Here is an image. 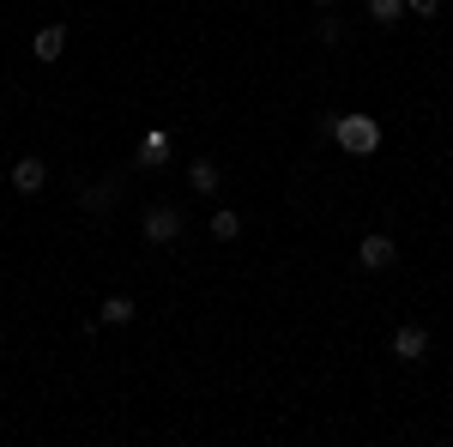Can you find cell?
<instances>
[{"label":"cell","mask_w":453,"mask_h":447,"mask_svg":"<svg viewBox=\"0 0 453 447\" xmlns=\"http://www.w3.org/2000/svg\"><path fill=\"white\" fill-rule=\"evenodd\" d=\"M134 314H140L134 297H104V303H97V320H104V327H127Z\"/></svg>","instance_id":"obj_10"},{"label":"cell","mask_w":453,"mask_h":447,"mask_svg":"<svg viewBox=\"0 0 453 447\" xmlns=\"http://www.w3.org/2000/svg\"><path fill=\"white\" fill-rule=\"evenodd\" d=\"M61 49H67V25H61V19H55V25H42V31L31 36V55L42 61V67H55V61H61Z\"/></svg>","instance_id":"obj_5"},{"label":"cell","mask_w":453,"mask_h":447,"mask_svg":"<svg viewBox=\"0 0 453 447\" xmlns=\"http://www.w3.org/2000/svg\"><path fill=\"white\" fill-rule=\"evenodd\" d=\"M140 230H145L151 248H170V242L181 236V206H175V200H151L145 218H140Z\"/></svg>","instance_id":"obj_2"},{"label":"cell","mask_w":453,"mask_h":447,"mask_svg":"<svg viewBox=\"0 0 453 447\" xmlns=\"http://www.w3.org/2000/svg\"><path fill=\"white\" fill-rule=\"evenodd\" d=\"M140 164L145 170H164V164H170V134H164V127H151V134L140 139Z\"/></svg>","instance_id":"obj_9"},{"label":"cell","mask_w":453,"mask_h":447,"mask_svg":"<svg viewBox=\"0 0 453 447\" xmlns=\"http://www.w3.org/2000/svg\"><path fill=\"white\" fill-rule=\"evenodd\" d=\"M188 188H194L200 200H211V194L224 188V170H218L211 158H194V164H188Z\"/></svg>","instance_id":"obj_8"},{"label":"cell","mask_w":453,"mask_h":447,"mask_svg":"<svg viewBox=\"0 0 453 447\" xmlns=\"http://www.w3.org/2000/svg\"><path fill=\"white\" fill-rule=\"evenodd\" d=\"M387 351H393L399 363H423V357H429V333H423V327H399Z\"/></svg>","instance_id":"obj_6"},{"label":"cell","mask_w":453,"mask_h":447,"mask_svg":"<svg viewBox=\"0 0 453 447\" xmlns=\"http://www.w3.org/2000/svg\"><path fill=\"white\" fill-rule=\"evenodd\" d=\"M211 236L236 242V236H242V212H211Z\"/></svg>","instance_id":"obj_11"},{"label":"cell","mask_w":453,"mask_h":447,"mask_svg":"<svg viewBox=\"0 0 453 447\" xmlns=\"http://www.w3.org/2000/svg\"><path fill=\"white\" fill-rule=\"evenodd\" d=\"M12 188H19V194H42V188H49V164H42V158H19V164H12Z\"/></svg>","instance_id":"obj_7"},{"label":"cell","mask_w":453,"mask_h":447,"mask_svg":"<svg viewBox=\"0 0 453 447\" xmlns=\"http://www.w3.org/2000/svg\"><path fill=\"white\" fill-rule=\"evenodd\" d=\"M320 139H339V151L350 158H375L381 127H375V115H320Z\"/></svg>","instance_id":"obj_1"},{"label":"cell","mask_w":453,"mask_h":447,"mask_svg":"<svg viewBox=\"0 0 453 447\" xmlns=\"http://www.w3.org/2000/svg\"><path fill=\"white\" fill-rule=\"evenodd\" d=\"M314 36H320L326 49H333V42H345V19H333V6H326V19L314 25Z\"/></svg>","instance_id":"obj_13"},{"label":"cell","mask_w":453,"mask_h":447,"mask_svg":"<svg viewBox=\"0 0 453 447\" xmlns=\"http://www.w3.org/2000/svg\"><path fill=\"white\" fill-rule=\"evenodd\" d=\"M79 206L91 212V218H109V212L121 206V181L109 175V181H91V188H79Z\"/></svg>","instance_id":"obj_4"},{"label":"cell","mask_w":453,"mask_h":447,"mask_svg":"<svg viewBox=\"0 0 453 447\" xmlns=\"http://www.w3.org/2000/svg\"><path fill=\"white\" fill-rule=\"evenodd\" d=\"M314 6H339V0H314Z\"/></svg>","instance_id":"obj_15"},{"label":"cell","mask_w":453,"mask_h":447,"mask_svg":"<svg viewBox=\"0 0 453 447\" xmlns=\"http://www.w3.org/2000/svg\"><path fill=\"white\" fill-rule=\"evenodd\" d=\"M393 260H399V248H393V236H381V230L357 242V266H363V273H387Z\"/></svg>","instance_id":"obj_3"},{"label":"cell","mask_w":453,"mask_h":447,"mask_svg":"<svg viewBox=\"0 0 453 447\" xmlns=\"http://www.w3.org/2000/svg\"><path fill=\"white\" fill-rule=\"evenodd\" d=\"M405 12H418V19H435V12H441V0H405Z\"/></svg>","instance_id":"obj_14"},{"label":"cell","mask_w":453,"mask_h":447,"mask_svg":"<svg viewBox=\"0 0 453 447\" xmlns=\"http://www.w3.org/2000/svg\"><path fill=\"white\" fill-rule=\"evenodd\" d=\"M369 19L375 25H399L405 19V0H369Z\"/></svg>","instance_id":"obj_12"}]
</instances>
